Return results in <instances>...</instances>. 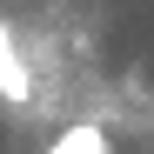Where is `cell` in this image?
Here are the masks:
<instances>
[{"instance_id": "cell-1", "label": "cell", "mask_w": 154, "mask_h": 154, "mask_svg": "<svg viewBox=\"0 0 154 154\" xmlns=\"http://www.w3.org/2000/svg\"><path fill=\"white\" fill-rule=\"evenodd\" d=\"M0 100L7 107H34V67H27V54H20L7 20H0Z\"/></svg>"}, {"instance_id": "cell-2", "label": "cell", "mask_w": 154, "mask_h": 154, "mask_svg": "<svg viewBox=\"0 0 154 154\" xmlns=\"http://www.w3.org/2000/svg\"><path fill=\"white\" fill-rule=\"evenodd\" d=\"M47 154H114V141L100 134L94 121H74L67 134H54V147H47Z\"/></svg>"}]
</instances>
